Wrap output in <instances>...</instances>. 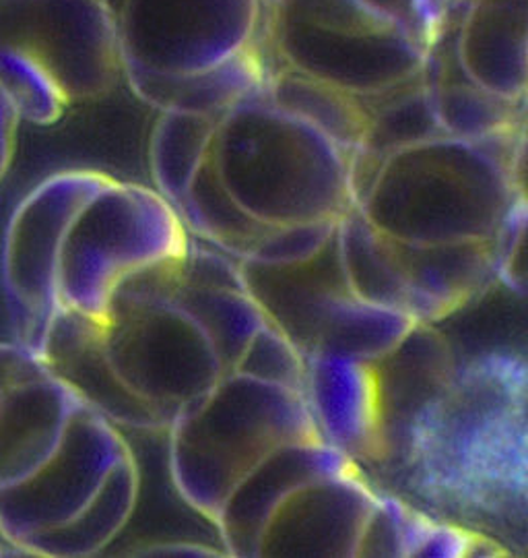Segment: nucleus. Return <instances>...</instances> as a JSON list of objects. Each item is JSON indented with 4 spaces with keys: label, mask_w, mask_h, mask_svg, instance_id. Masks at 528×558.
I'll use <instances>...</instances> for the list:
<instances>
[{
    "label": "nucleus",
    "mask_w": 528,
    "mask_h": 558,
    "mask_svg": "<svg viewBox=\"0 0 528 558\" xmlns=\"http://www.w3.org/2000/svg\"><path fill=\"white\" fill-rule=\"evenodd\" d=\"M188 240L176 207L156 189L98 170L41 180L13 209L0 248L15 341L38 352L60 311L101 319L124 279L182 257Z\"/></svg>",
    "instance_id": "f257e3e1"
},
{
    "label": "nucleus",
    "mask_w": 528,
    "mask_h": 558,
    "mask_svg": "<svg viewBox=\"0 0 528 558\" xmlns=\"http://www.w3.org/2000/svg\"><path fill=\"white\" fill-rule=\"evenodd\" d=\"M458 525L527 530V362L491 352L456 366L389 472ZM488 536V534H486Z\"/></svg>",
    "instance_id": "f03ea898"
},
{
    "label": "nucleus",
    "mask_w": 528,
    "mask_h": 558,
    "mask_svg": "<svg viewBox=\"0 0 528 558\" xmlns=\"http://www.w3.org/2000/svg\"><path fill=\"white\" fill-rule=\"evenodd\" d=\"M454 0H262L274 66L370 104L419 83Z\"/></svg>",
    "instance_id": "7ed1b4c3"
},
{
    "label": "nucleus",
    "mask_w": 528,
    "mask_h": 558,
    "mask_svg": "<svg viewBox=\"0 0 528 558\" xmlns=\"http://www.w3.org/2000/svg\"><path fill=\"white\" fill-rule=\"evenodd\" d=\"M274 69V66H273ZM211 114L207 156L235 203L273 228L339 220L352 207L355 149L274 92L271 75Z\"/></svg>",
    "instance_id": "20e7f679"
},
{
    "label": "nucleus",
    "mask_w": 528,
    "mask_h": 558,
    "mask_svg": "<svg viewBox=\"0 0 528 558\" xmlns=\"http://www.w3.org/2000/svg\"><path fill=\"white\" fill-rule=\"evenodd\" d=\"M525 126L481 140L438 133L386 154L357 201L396 242H490L523 195Z\"/></svg>",
    "instance_id": "39448f33"
},
{
    "label": "nucleus",
    "mask_w": 528,
    "mask_h": 558,
    "mask_svg": "<svg viewBox=\"0 0 528 558\" xmlns=\"http://www.w3.org/2000/svg\"><path fill=\"white\" fill-rule=\"evenodd\" d=\"M165 433L177 497L211 523L258 461L283 445L322 440L302 391L234 371L184 403Z\"/></svg>",
    "instance_id": "423d86ee"
},
{
    "label": "nucleus",
    "mask_w": 528,
    "mask_h": 558,
    "mask_svg": "<svg viewBox=\"0 0 528 558\" xmlns=\"http://www.w3.org/2000/svg\"><path fill=\"white\" fill-rule=\"evenodd\" d=\"M138 100L209 75L260 46L262 0H101Z\"/></svg>",
    "instance_id": "0eeeda50"
},
{
    "label": "nucleus",
    "mask_w": 528,
    "mask_h": 558,
    "mask_svg": "<svg viewBox=\"0 0 528 558\" xmlns=\"http://www.w3.org/2000/svg\"><path fill=\"white\" fill-rule=\"evenodd\" d=\"M131 451L120 428L83 401L52 459L0 495V539L13 557L54 558L62 536Z\"/></svg>",
    "instance_id": "6e6552de"
},
{
    "label": "nucleus",
    "mask_w": 528,
    "mask_h": 558,
    "mask_svg": "<svg viewBox=\"0 0 528 558\" xmlns=\"http://www.w3.org/2000/svg\"><path fill=\"white\" fill-rule=\"evenodd\" d=\"M99 338L118 379L170 418L225 375L211 341L174 300L110 306Z\"/></svg>",
    "instance_id": "1a4fd4ad"
},
{
    "label": "nucleus",
    "mask_w": 528,
    "mask_h": 558,
    "mask_svg": "<svg viewBox=\"0 0 528 558\" xmlns=\"http://www.w3.org/2000/svg\"><path fill=\"white\" fill-rule=\"evenodd\" d=\"M0 48L36 64L69 106L103 98L122 75L101 0H0Z\"/></svg>",
    "instance_id": "9d476101"
},
{
    "label": "nucleus",
    "mask_w": 528,
    "mask_h": 558,
    "mask_svg": "<svg viewBox=\"0 0 528 558\" xmlns=\"http://www.w3.org/2000/svg\"><path fill=\"white\" fill-rule=\"evenodd\" d=\"M376 497L364 470L308 482L269 519L256 557H357Z\"/></svg>",
    "instance_id": "9b49d317"
},
{
    "label": "nucleus",
    "mask_w": 528,
    "mask_h": 558,
    "mask_svg": "<svg viewBox=\"0 0 528 558\" xmlns=\"http://www.w3.org/2000/svg\"><path fill=\"white\" fill-rule=\"evenodd\" d=\"M370 366L378 396V453L372 468L389 474L403 458L415 422L444 391L458 364L449 339L430 323H417Z\"/></svg>",
    "instance_id": "f8f14e48"
},
{
    "label": "nucleus",
    "mask_w": 528,
    "mask_h": 558,
    "mask_svg": "<svg viewBox=\"0 0 528 558\" xmlns=\"http://www.w3.org/2000/svg\"><path fill=\"white\" fill-rule=\"evenodd\" d=\"M355 470L361 468L324 440L274 449L235 484L213 519L221 550L225 557L255 558L269 519L297 488Z\"/></svg>",
    "instance_id": "ddd939ff"
},
{
    "label": "nucleus",
    "mask_w": 528,
    "mask_h": 558,
    "mask_svg": "<svg viewBox=\"0 0 528 558\" xmlns=\"http://www.w3.org/2000/svg\"><path fill=\"white\" fill-rule=\"evenodd\" d=\"M451 34L472 83L502 100L527 101L528 0H454Z\"/></svg>",
    "instance_id": "4468645a"
},
{
    "label": "nucleus",
    "mask_w": 528,
    "mask_h": 558,
    "mask_svg": "<svg viewBox=\"0 0 528 558\" xmlns=\"http://www.w3.org/2000/svg\"><path fill=\"white\" fill-rule=\"evenodd\" d=\"M246 292L265 319L294 341L304 356L314 352L318 329L334 302L352 294L333 242L312 259L290 265H267L240 259Z\"/></svg>",
    "instance_id": "2eb2a0df"
},
{
    "label": "nucleus",
    "mask_w": 528,
    "mask_h": 558,
    "mask_svg": "<svg viewBox=\"0 0 528 558\" xmlns=\"http://www.w3.org/2000/svg\"><path fill=\"white\" fill-rule=\"evenodd\" d=\"M304 398L318 437L361 470L378 453V396L370 362L306 356Z\"/></svg>",
    "instance_id": "dca6fc26"
},
{
    "label": "nucleus",
    "mask_w": 528,
    "mask_h": 558,
    "mask_svg": "<svg viewBox=\"0 0 528 558\" xmlns=\"http://www.w3.org/2000/svg\"><path fill=\"white\" fill-rule=\"evenodd\" d=\"M392 240V239H391ZM394 242L407 286V311L417 323H438L481 299L495 276L490 242Z\"/></svg>",
    "instance_id": "f3484780"
},
{
    "label": "nucleus",
    "mask_w": 528,
    "mask_h": 558,
    "mask_svg": "<svg viewBox=\"0 0 528 558\" xmlns=\"http://www.w3.org/2000/svg\"><path fill=\"white\" fill-rule=\"evenodd\" d=\"M419 85L431 117L446 135L481 140L525 126V104L502 100L463 73L452 44L451 15L430 50Z\"/></svg>",
    "instance_id": "a211bd4d"
},
{
    "label": "nucleus",
    "mask_w": 528,
    "mask_h": 558,
    "mask_svg": "<svg viewBox=\"0 0 528 558\" xmlns=\"http://www.w3.org/2000/svg\"><path fill=\"white\" fill-rule=\"evenodd\" d=\"M336 248L353 296L407 311V286L394 242L352 207L339 218Z\"/></svg>",
    "instance_id": "6ab92c4d"
},
{
    "label": "nucleus",
    "mask_w": 528,
    "mask_h": 558,
    "mask_svg": "<svg viewBox=\"0 0 528 558\" xmlns=\"http://www.w3.org/2000/svg\"><path fill=\"white\" fill-rule=\"evenodd\" d=\"M415 325L417 320L405 311L347 294L327 313L312 354L376 362L386 356Z\"/></svg>",
    "instance_id": "aec40b11"
},
{
    "label": "nucleus",
    "mask_w": 528,
    "mask_h": 558,
    "mask_svg": "<svg viewBox=\"0 0 528 558\" xmlns=\"http://www.w3.org/2000/svg\"><path fill=\"white\" fill-rule=\"evenodd\" d=\"M176 211L188 236L228 251L237 259H244L269 230V226L256 221L235 203L207 154L177 203Z\"/></svg>",
    "instance_id": "412c9836"
},
{
    "label": "nucleus",
    "mask_w": 528,
    "mask_h": 558,
    "mask_svg": "<svg viewBox=\"0 0 528 558\" xmlns=\"http://www.w3.org/2000/svg\"><path fill=\"white\" fill-rule=\"evenodd\" d=\"M172 300L196 320L200 331L211 341L225 373L234 371L248 341L267 323L244 286L180 281Z\"/></svg>",
    "instance_id": "4be33fe9"
},
{
    "label": "nucleus",
    "mask_w": 528,
    "mask_h": 558,
    "mask_svg": "<svg viewBox=\"0 0 528 558\" xmlns=\"http://www.w3.org/2000/svg\"><path fill=\"white\" fill-rule=\"evenodd\" d=\"M211 114L165 110L157 120L149 143V166L156 191L174 207L207 154Z\"/></svg>",
    "instance_id": "5701e85b"
},
{
    "label": "nucleus",
    "mask_w": 528,
    "mask_h": 558,
    "mask_svg": "<svg viewBox=\"0 0 528 558\" xmlns=\"http://www.w3.org/2000/svg\"><path fill=\"white\" fill-rule=\"evenodd\" d=\"M234 373L304 393L306 356L292 339L267 320L235 362Z\"/></svg>",
    "instance_id": "b1692460"
},
{
    "label": "nucleus",
    "mask_w": 528,
    "mask_h": 558,
    "mask_svg": "<svg viewBox=\"0 0 528 558\" xmlns=\"http://www.w3.org/2000/svg\"><path fill=\"white\" fill-rule=\"evenodd\" d=\"M339 220L304 221L269 228L244 259L267 265L304 263L322 253L336 236Z\"/></svg>",
    "instance_id": "393cba45"
},
{
    "label": "nucleus",
    "mask_w": 528,
    "mask_h": 558,
    "mask_svg": "<svg viewBox=\"0 0 528 558\" xmlns=\"http://www.w3.org/2000/svg\"><path fill=\"white\" fill-rule=\"evenodd\" d=\"M20 117L13 108V104L0 89V182L7 177L17 147V129H20Z\"/></svg>",
    "instance_id": "a878e982"
},
{
    "label": "nucleus",
    "mask_w": 528,
    "mask_h": 558,
    "mask_svg": "<svg viewBox=\"0 0 528 558\" xmlns=\"http://www.w3.org/2000/svg\"><path fill=\"white\" fill-rule=\"evenodd\" d=\"M133 557H225L216 546H205L198 542H156L140 546L131 553Z\"/></svg>",
    "instance_id": "bb28decb"
},
{
    "label": "nucleus",
    "mask_w": 528,
    "mask_h": 558,
    "mask_svg": "<svg viewBox=\"0 0 528 558\" xmlns=\"http://www.w3.org/2000/svg\"><path fill=\"white\" fill-rule=\"evenodd\" d=\"M0 558H13V553L4 546V542L0 539Z\"/></svg>",
    "instance_id": "cd10ccee"
}]
</instances>
